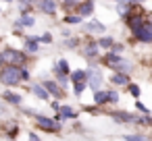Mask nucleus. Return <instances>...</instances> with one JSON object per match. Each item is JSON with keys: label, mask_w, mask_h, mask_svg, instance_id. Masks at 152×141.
<instances>
[{"label": "nucleus", "mask_w": 152, "mask_h": 141, "mask_svg": "<svg viewBox=\"0 0 152 141\" xmlns=\"http://www.w3.org/2000/svg\"><path fill=\"white\" fill-rule=\"evenodd\" d=\"M0 114H7V106H4L2 102H0Z\"/></svg>", "instance_id": "obj_33"}, {"label": "nucleus", "mask_w": 152, "mask_h": 141, "mask_svg": "<svg viewBox=\"0 0 152 141\" xmlns=\"http://www.w3.org/2000/svg\"><path fill=\"white\" fill-rule=\"evenodd\" d=\"M19 4H21V11H27V7L34 4V0H19Z\"/></svg>", "instance_id": "obj_28"}, {"label": "nucleus", "mask_w": 152, "mask_h": 141, "mask_svg": "<svg viewBox=\"0 0 152 141\" xmlns=\"http://www.w3.org/2000/svg\"><path fill=\"white\" fill-rule=\"evenodd\" d=\"M25 52H27V54H36V52H38V40L27 38V40H25Z\"/></svg>", "instance_id": "obj_17"}, {"label": "nucleus", "mask_w": 152, "mask_h": 141, "mask_svg": "<svg viewBox=\"0 0 152 141\" xmlns=\"http://www.w3.org/2000/svg\"><path fill=\"white\" fill-rule=\"evenodd\" d=\"M36 23V19L31 17V15H23L19 21H17V27H31Z\"/></svg>", "instance_id": "obj_16"}, {"label": "nucleus", "mask_w": 152, "mask_h": 141, "mask_svg": "<svg viewBox=\"0 0 152 141\" xmlns=\"http://www.w3.org/2000/svg\"><path fill=\"white\" fill-rule=\"evenodd\" d=\"M94 104H96V106H104V104H108V91H104V89L96 91V93H94Z\"/></svg>", "instance_id": "obj_15"}, {"label": "nucleus", "mask_w": 152, "mask_h": 141, "mask_svg": "<svg viewBox=\"0 0 152 141\" xmlns=\"http://www.w3.org/2000/svg\"><path fill=\"white\" fill-rule=\"evenodd\" d=\"M38 7H40V11L46 13V15H54V13H56V2H54V0H40Z\"/></svg>", "instance_id": "obj_9"}, {"label": "nucleus", "mask_w": 152, "mask_h": 141, "mask_svg": "<svg viewBox=\"0 0 152 141\" xmlns=\"http://www.w3.org/2000/svg\"><path fill=\"white\" fill-rule=\"evenodd\" d=\"M77 9H79V17H90L94 13V2H92V0H83Z\"/></svg>", "instance_id": "obj_10"}, {"label": "nucleus", "mask_w": 152, "mask_h": 141, "mask_svg": "<svg viewBox=\"0 0 152 141\" xmlns=\"http://www.w3.org/2000/svg\"><path fill=\"white\" fill-rule=\"evenodd\" d=\"M38 42H44V44H50L52 42V35L50 33H44V35H40V38H36Z\"/></svg>", "instance_id": "obj_26"}, {"label": "nucleus", "mask_w": 152, "mask_h": 141, "mask_svg": "<svg viewBox=\"0 0 152 141\" xmlns=\"http://www.w3.org/2000/svg\"><path fill=\"white\" fill-rule=\"evenodd\" d=\"M29 141H40V137L36 133H29Z\"/></svg>", "instance_id": "obj_32"}, {"label": "nucleus", "mask_w": 152, "mask_h": 141, "mask_svg": "<svg viewBox=\"0 0 152 141\" xmlns=\"http://www.w3.org/2000/svg\"><path fill=\"white\" fill-rule=\"evenodd\" d=\"M0 64L2 67H25L27 64V54H23L21 50L7 48V50L0 52Z\"/></svg>", "instance_id": "obj_1"}, {"label": "nucleus", "mask_w": 152, "mask_h": 141, "mask_svg": "<svg viewBox=\"0 0 152 141\" xmlns=\"http://www.w3.org/2000/svg\"><path fill=\"white\" fill-rule=\"evenodd\" d=\"M69 79H71V83H79V81H88V73H86L83 69H77V71H73V73L69 75Z\"/></svg>", "instance_id": "obj_13"}, {"label": "nucleus", "mask_w": 152, "mask_h": 141, "mask_svg": "<svg viewBox=\"0 0 152 141\" xmlns=\"http://www.w3.org/2000/svg\"><path fill=\"white\" fill-rule=\"evenodd\" d=\"M65 46H67V48H75V46H77V40H67Z\"/></svg>", "instance_id": "obj_31"}, {"label": "nucleus", "mask_w": 152, "mask_h": 141, "mask_svg": "<svg viewBox=\"0 0 152 141\" xmlns=\"http://www.w3.org/2000/svg\"><path fill=\"white\" fill-rule=\"evenodd\" d=\"M2 98H4L9 104H13V106H19V104L23 102V98H21L19 93H13V91H4V93H2Z\"/></svg>", "instance_id": "obj_14"}, {"label": "nucleus", "mask_w": 152, "mask_h": 141, "mask_svg": "<svg viewBox=\"0 0 152 141\" xmlns=\"http://www.w3.org/2000/svg\"><path fill=\"white\" fill-rule=\"evenodd\" d=\"M110 116H113V120H117V122H121V124H137V116H140V114L115 110V112H110Z\"/></svg>", "instance_id": "obj_5"}, {"label": "nucleus", "mask_w": 152, "mask_h": 141, "mask_svg": "<svg viewBox=\"0 0 152 141\" xmlns=\"http://www.w3.org/2000/svg\"><path fill=\"white\" fill-rule=\"evenodd\" d=\"M135 106H137V110H140V112H144V114H150V110H148V108H146L142 102H135Z\"/></svg>", "instance_id": "obj_29"}, {"label": "nucleus", "mask_w": 152, "mask_h": 141, "mask_svg": "<svg viewBox=\"0 0 152 141\" xmlns=\"http://www.w3.org/2000/svg\"><path fill=\"white\" fill-rule=\"evenodd\" d=\"M75 116H77V112H75L71 106H67V104H65V106H61V108H58V114H56L54 118H56V120H61V118H63V120H67V118H75Z\"/></svg>", "instance_id": "obj_7"}, {"label": "nucleus", "mask_w": 152, "mask_h": 141, "mask_svg": "<svg viewBox=\"0 0 152 141\" xmlns=\"http://www.w3.org/2000/svg\"><path fill=\"white\" fill-rule=\"evenodd\" d=\"M36 124L40 129H44L46 133H61V129H63L61 120L50 118V116H42V114H36Z\"/></svg>", "instance_id": "obj_3"}, {"label": "nucleus", "mask_w": 152, "mask_h": 141, "mask_svg": "<svg viewBox=\"0 0 152 141\" xmlns=\"http://www.w3.org/2000/svg\"><path fill=\"white\" fill-rule=\"evenodd\" d=\"M4 2H13V0H4Z\"/></svg>", "instance_id": "obj_34"}, {"label": "nucleus", "mask_w": 152, "mask_h": 141, "mask_svg": "<svg viewBox=\"0 0 152 141\" xmlns=\"http://www.w3.org/2000/svg\"><path fill=\"white\" fill-rule=\"evenodd\" d=\"M113 46H115L113 38H100L98 40V48H113Z\"/></svg>", "instance_id": "obj_21"}, {"label": "nucleus", "mask_w": 152, "mask_h": 141, "mask_svg": "<svg viewBox=\"0 0 152 141\" xmlns=\"http://www.w3.org/2000/svg\"><path fill=\"white\" fill-rule=\"evenodd\" d=\"M86 73H88V87H92V89H94V93H96V91H100L102 81H104L102 73H100L98 69H90V71H86Z\"/></svg>", "instance_id": "obj_4"}, {"label": "nucleus", "mask_w": 152, "mask_h": 141, "mask_svg": "<svg viewBox=\"0 0 152 141\" xmlns=\"http://www.w3.org/2000/svg\"><path fill=\"white\" fill-rule=\"evenodd\" d=\"M98 54H100L98 42H90L88 46H83V56H86V58H90V60H92V58H96Z\"/></svg>", "instance_id": "obj_8"}, {"label": "nucleus", "mask_w": 152, "mask_h": 141, "mask_svg": "<svg viewBox=\"0 0 152 141\" xmlns=\"http://www.w3.org/2000/svg\"><path fill=\"white\" fill-rule=\"evenodd\" d=\"M21 79H23V81H27V79H29V71H27V69H23V67H21Z\"/></svg>", "instance_id": "obj_30"}, {"label": "nucleus", "mask_w": 152, "mask_h": 141, "mask_svg": "<svg viewBox=\"0 0 152 141\" xmlns=\"http://www.w3.org/2000/svg\"><path fill=\"white\" fill-rule=\"evenodd\" d=\"M31 93H34L38 100H48V98H50L48 91L42 87V83H34V85H31Z\"/></svg>", "instance_id": "obj_11"}, {"label": "nucleus", "mask_w": 152, "mask_h": 141, "mask_svg": "<svg viewBox=\"0 0 152 141\" xmlns=\"http://www.w3.org/2000/svg\"><path fill=\"white\" fill-rule=\"evenodd\" d=\"M86 31H98V33H102L104 31V25L98 23V21H94V23H88L86 25Z\"/></svg>", "instance_id": "obj_20"}, {"label": "nucleus", "mask_w": 152, "mask_h": 141, "mask_svg": "<svg viewBox=\"0 0 152 141\" xmlns=\"http://www.w3.org/2000/svg\"><path fill=\"white\" fill-rule=\"evenodd\" d=\"M86 87H88V81H79V83H75V85H73V91H75V95H81Z\"/></svg>", "instance_id": "obj_23"}, {"label": "nucleus", "mask_w": 152, "mask_h": 141, "mask_svg": "<svg viewBox=\"0 0 152 141\" xmlns=\"http://www.w3.org/2000/svg\"><path fill=\"white\" fill-rule=\"evenodd\" d=\"M42 87L48 91V95L52 98H65V89L56 83V81H42Z\"/></svg>", "instance_id": "obj_6"}, {"label": "nucleus", "mask_w": 152, "mask_h": 141, "mask_svg": "<svg viewBox=\"0 0 152 141\" xmlns=\"http://www.w3.org/2000/svg\"><path fill=\"white\" fill-rule=\"evenodd\" d=\"M110 83H113V85H129V75H125V73H115V75L110 77Z\"/></svg>", "instance_id": "obj_12"}, {"label": "nucleus", "mask_w": 152, "mask_h": 141, "mask_svg": "<svg viewBox=\"0 0 152 141\" xmlns=\"http://www.w3.org/2000/svg\"><path fill=\"white\" fill-rule=\"evenodd\" d=\"M119 100H121V95L117 91H108V104H117Z\"/></svg>", "instance_id": "obj_25"}, {"label": "nucleus", "mask_w": 152, "mask_h": 141, "mask_svg": "<svg viewBox=\"0 0 152 141\" xmlns=\"http://www.w3.org/2000/svg\"><path fill=\"white\" fill-rule=\"evenodd\" d=\"M69 62L67 60H58L56 62V67H54V73H63V75H69Z\"/></svg>", "instance_id": "obj_18"}, {"label": "nucleus", "mask_w": 152, "mask_h": 141, "mask_svg": "<svg viewBox=\"0 0 152 141\" xmlns=\"http://www.w3.org/2000/svg\"><path fill=\"white\" fill-rule=\"evenodd\" d=\"M21 79V67H2L0 69V83L7 87H15L19 85Z\"/></svg>", "instance_id": "obj_2"}, {"label": "nucleus", "mask_w": 152, "mask_h": 141, "mask_svg": "<svg viewBox=\"0 0 152 141\" xmlns=\"http://www.w3.org/2000/svg\"><path fill=\"white\" fill-rule=\"evenodd\" d=\"M127 89H129V93L133 95V98H140V93H142V89H140V85H127Z\"/></svg>", "instance_id": "obj_24"}, {"label": "nucleus", "mask_w": 152, "mask_h": 141, "mask_svg": "<svg viewBox=\"0 0 152 141\" xmlns=\"http://www.w3.org/2000/svg\"><path fill=\"white\" fill-rule=\"evenodd\" d=\"M83 19L79 17V15H67L65 17V23H69V25H77V23H81Z\"/></svg>", "instance_id": "obj_22"}, {"label": "nucleus", "mask_w": 152, "mask_h": 141, "mask_svg": "<svg viewBox=\"0 0 152 141\" xmlns=\"http://www.w3.org/2000/svg\"><path fill=\"white\" fill-rule=\"evenodd\" d=\"M123 139L125 141H148V137L146 135H140V133H127V135H123Z\"/></svg>", "instance_id": "obj_19"}, {"label": "nucleus", "mask_w": 152, "mask_h": 141, "mask_svg": "<svg viewBox=\"0 0 152 141\" xmlns=\"http://www.w3.org/2000/svg\"><path fill=\"white\" fill-rule=\"evenodd\" d=\"M63 2H65V7H79L83 0H63Z\"/></svg>", "instance_id": "obj_27"}]
</instances>
